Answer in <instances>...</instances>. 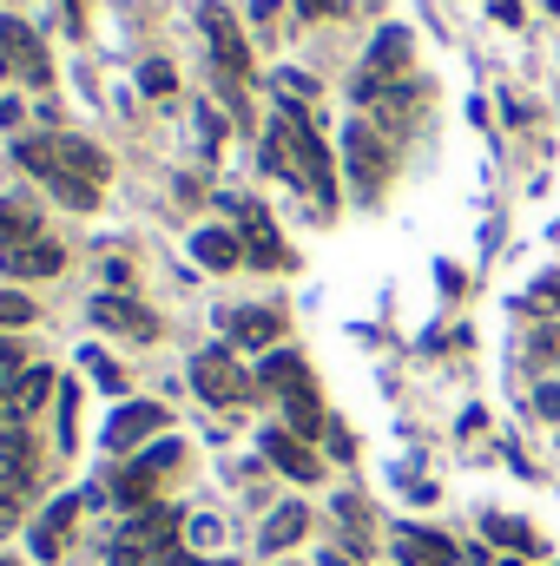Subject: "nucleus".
Segmentation results:
<instances>
[{"instance_id":"nucleus-15","label":"nucleus","mask_w":560,"mask_h":566,"mask_svg":"<svg viewBox=\"0 0 560 566\" xmlns=\"http://www.w3.org/2000/svg\"><path fill=\"white\" fill-rule=\"evenodd\" d=\"M73 514H80V494H60L46 514H40V534H33V547H40V560H53L60 547H66V527H73Z\"/></svg>"},{"instance_id":"nucleus-16","label":"nucleus","mask_w":560,"mask_h":566,"mask_svg":"<svg viewBox=\"0 0 560 566\" xmlns=\"http://www.w3.org/2000/svg\"><path fill=\"white\" fill-rule=\"evenodd\" d=\"M265 454L278 461L283 474H290V481H317V454H310V448H303L297 434H283V428H271V434H265Z\"/></svg>"},{"instance_id":"nucleus-27","label":"nucleus","mask_w":560,"mask_h":566,"mask_svg":"<svg viewBox=\"0 0 560 566\" xmlns=\"http://www.w3.org/2000/svg\"><path fill=\"white\" fill-rule=\"evenodd\" d=\"M535 402H541V416H560V382H548V389H541Z\"/></svg>"},{"instance_id":"nucleus-28","label":"nucleus","mask_w":560,"mask_h":566,"mask_svg":"<svg viewBox=\"0 0 560 566\" xmlns=\"http://www.w3.org/2000/svg\"><path fill=\"white\" fill-rule=\"evenodd\" d=\"M495 13H501L508 27H521V7H515V0H495Z\"/></svg>"},{"instance_id":"nucleus-18","label":"nucleus","mask_w":560,"mask_h":566,"mask_svg":"<svg viewBox=\"0 0 560 566\" xmlns=\"http://www.w3.org/2000/svg\"><path fill=\"white\" fill-rule=\"evenodd\" d=\"M258 382H265V389H278V396H297V389H310V369H303V356L278 349V356H265Z\"/></svg>"},{"instance_id":"nucleus-11","label":"nucleus","mask_w":560,"mask_h":566,"mask_svg":"<svg viewBox=\"0 0 560 566\" xmlns=\"http://www.w3.org/2000/svg\"><path fill=\"white\" fill-rule=\"evenodd\" d=\"M403 66H409V33H403V27H383V33H376V46H370V80H363V99H370L383 80H396Z\"/></svg>"},{"instance_id":"nucleus-13","label":"nucleus","mask_w":560,"mask_h":566,"mask_svg":"<svg viewBox=\"0 0 560 566\" xmlns=\"http://www.w3.org/2000/svg\"><path fill=\"white\" fill-rule=\"evenodd\" d=\"M93 323H100V329H126V336H139V343L158 336L152 310H145V303H126V296H93Z\"/></svg>"},{"instance_id":"nucleus-7","label":"nucleus","mask_w":560,"mask_h":566,"mask_svg":"<svg viewBox=\"0 0 560 566\" xmlns=\"http://www.w3.org/2000/svg\"><path fill=\"white\" fill-rule=\"evenodd\" d=\"M191 382H198L205 402H238V396H245V369L231 363V349H205V356L191 363Z\"/></svg>"},{"instance_id":"nucleus-9","label":"nucleus","mask_w":560,"mask_h":566,"mask_svg":"<svg viewBox=\"0 0 560 566\" xmlns=\"http://www.w3.org/2000/svg\"><path fill=\"white\" fill-rule=\"evenodd\" d=\"M172 461H178V441H158L145 461H133V468H120V474H113V494H120L126 507H139L145 494L158 488V468H172Z\"/></svg>"},{"instance_id":"nucleus-14","label":"nucleus","mask_w":560,"mask_h":566,"mask_svg":"<svg viewBox=\"0 0 560 566\" xmlns=\"http://www.w3.org/2000/svg\"><path fill=\"white\" fill-rule=\"evenodd\" d=\"M396 560L403 566H455V541H442L428 527H403L396 534Z\"/></svg>"},{"instance_id":"nucleus-24","label":"nucleus","mask_w":560,"mask_h":566,"mask_svg":"<svg viewBox=\"0 0 560 566\" xmlns=\"http://www.w3.org/2000/svg\"><path fill=\"white\" fill-rule=\"evenodd\" d=\"M20 323H33V303L13 296V290H0V329H20Z\"/></svg>"},{"instance_id":"nucleus-29","label":"nucleus","mask_w":560,"mask_h":566,"mask_svg":"<svg viewBox=\"0 0 560 566\" xmlns=\"http://www.w3.org/2000/svg\"><path fill=\"white\" fill-rule=\"evenodd\" d=\"M0 534H13V507L7 501H0Z\"/></svg>"},{"instance_id":"nucleus-12","label":"nucleus","mask_w":560,"mask_h":566,"mask_svg":"<svg viewBox=\"0 0 560 566\" xmlns=\"http://www.w3.org/2000/svg\"><path fill=\"white\" fill-rule=\"evenodd\" d=\"M343 145H350V171H356V185L376 191V185L390 178V151H383V139H376L370 126H350V139Z\"/></svg>"},{"instance_id":"nucleus-5","label":"nucleus","mask_w":560,"mask_h":566,"mask_svg":"<svg viewBox=\"0 0 560 566\" xmlns=\"http://www.w3.org/2000/svg\"><path fill=\"white\" fill-rule=\"evenodd\" d=\"M7 66H20L33 86H46V73H53V66H46V46L33 40V27L13 20V13L0 20V73H7Z\"/></svg>"},{"instance_id":"nucleus-26","label":"nucleus","mask_w":560,"mask_h":566,"mask_svg":"<svg viewBox=\"0 0 560 566\" xmlns=\"http://www.w3.org/2000/svg\"><path fill=\"white\" fill-rule=\"evenodd\" d=\"M145 93H172V66H145Z\"/></svg>"},{"instance_id":"nucleus-10","label":"nucleus","mask_w":560,"mask_h":566,"mask_svg":"<svg viewBox=\"0 0 560 566\" xmlns=\"http://www.w3.org/2000/svg\"><path fill=\"white\" fill-rule=\"evenodd\" d=\"M158 428H165V409H158V402H126V409L113 416V428H106V448L126 454V448H139L145 434H158Z\"/></svg>"},{"instance_id":"nucleus-6","label":"nucleus","mask_w":560,"mask_h":566,"mask_svg":"<svg viewBox=\"0 0 560 566\" xmlns=\"http://www.w3.org/2000/svg\"><path fill=\"white\" fill-rule=\"evenodd\" d=\"M0 271L7 277H60L66 271V251L46 244V238H20V244H0Z\"/></svg>"},{"instance_id":"nucleus-19","label":"nucleus","mask_w":560,"mask_h":566,"mask_svg":"<svg viewBox=\"0 0 560 566\" xmlns=\"http://www.w3.org/2000/svg\"><path fill=\"white\" fill-rule=\"evenodd\" d=\"M191 251H198V264H205V271H231V264L245 258V244H238L231 231H198V238H191Z\"/></svg>"},{"instance_id":"nucleus-4","label":"nucleus","mask_w":560,"mask_h":566,"mask_svg":"<svg viewBox=\"0 0 560 566\" xmlns=\"http://www.w3.org/2000/svg\"><path fill=\"white\" fill-rule=\"evenodd\" d=\"M198 20H205V40H211V60L225 66V80L238 86V80H251V53H245V33H238V20L225 13V7H198Z\"/></svg>"},{"instance_id":"nucleus-1","label":"nucleus","mask_w":560,"mask_h":566,"mask_svg":"<svg viewBox=\"0 0 560 566\" xmlns=\"http://www.w3.org/2000/svg\"><path fill=\"white\" fill-rule=\"evenodd\" d=\"M20 165L33 178H46L66 205H93L100 198V178H106V151L86 139H66V133H40V139H20Z\"/></svg>"},{"instance_id":"nucleus-31","label":"nucleus","mask_w":560,"mask_h":566,"mask_svg":"<svg viewBox=\"0 0 560 566\" xmlns=\"http://www.w3.org/2000/svg\"><path fill=\"white\" fill-rule=\"evenodd\" d=\"M0 566H13V560H0Z\"/></svg>"},{"instance_id":"nucleus-3","label":"nucleus","mask_w":560,"mask_h":566,"mask_svg":"<svg viewBox=\"0 0 560 566\" xmlns=\"http://www.w3.org/2000/svg\"><path fill=\"white\" fill-rule=\"evenodd\" d=\"M178 554V514L172 507H145L126 521V534L113 541V566H158Z\"/></svg>"},{"instance_id":"nucleus-23","label":"nucleus","mask_w":560,"mask_h":566,"mask_svg":"<svg viewBox=\"0 0 560 566\" xmlns=\"http://www.w3.org/2000/svg\"><path fill=\"white\" fill-rule=\"evenodd\" d=\"M488 534H495L501 547H515V554H528V547H541V541H535V534H528L521 521H508V514H495V521H488Z\"/></svg>"},{"instance_id":"nucleus-2","label":"nucleus","mask_w":560,"mask_h":566,"mask_svg":"<svg viewBox=\"0 0 560 566\" xmlns=\"http://www.w3.org/2000/svg\"><path fill=\"white\" fill-rule=\"evenodd\" d=\"M265 165H271V171H283L290 185L317 191L323 205L336 198V178H330V151H323V139L310 133V119H303L297 106H283V113H278V126H271V139H265Z\"/></svg>"},{"instance_id":"nucleus-30","label":"nucleus","mask_w":560,"mask_h":566,"mask_svg":"<svg viewBox=\"0 0 560 566\" xmlns=\"http://www.w3.org/2000/svg\"><path fill=\"white\" fill-rule=\"evenodd\" d=\"M501 566H528V560H501Z\"/></svg>"},{"instance_id":"nucleus-21","label":"nucleus","mask_w":560,"mask_h":566,"mask_svg":"<svg viewBox=\"0 0 560 566\" xmlns=\"http://www.w3.org/2000/svg\"><path fill=\"white\" fill-rule=\"evenodd\" d=\"M283 402H290V428H297V434H323V409H317L310 389H297V396H283Z\"/></svg>"},{"instance_id":"nucleus-8","label":"nucleus","mask_w":560,"mask_h":566,"mask_svg":"<svg viewBox=\"0 0 560 566\" xmlns=\"http://www.w3.org/2000/svg\"><path fill=\"white\" fill-rule=\"evenodd\" d=\"M231 211H238V244H245V258H251L258 271H278L283 244H278V231H271V218H265L258 205H231Z\"/></svg>"},{"instance_id":"nucleus-25","label":"nucleus","mask_w":560,"mask_h":566,"mask_svg":"<svg viewBox=\"0 0 560 566\" xmlns=\"http://www.w3.org/2000/svg\"><path fill=\"white\" fill-rule=\"evenodd\" d=\"M343 7H350V0H297V13H303V20H336Z\"/></svg>"},{"instance_id":"nucleus-20","label":"nucleus","mask_w":560,"mask_h":566,"mask_svg":"<svg viewBox=\"0 0 560 566\" xmlns=\"http://www.w3.org/2000/svg\"><path fill=\"white\" fill-rule=\"evenodd\" d=\"M303 527H310V514H303V507H278V514H271V527H265V547L278 554V547H290V541H303Z\"/></svg>"},{"instance_id":"nucleus-22","label":"nucleus","mask_w":560,"mask_h":566,"mask_svg":"<svg viewBox=\"0 0 560 566\" xmlns=\"http://www.w3.org/2000/svg\"><path fill=\"white\" fill-rule=\"evenodd\" d=\"M20 238H40V218H27L20 205H0V244H20Z\"/></svg>"},{"instance_id":"nucleus-17","label":"nucleus","mask_w":560,"mask_h":566,"mask_svg":"<svg viewBox=\"0 0 560 566\" xmlns=\"http://www.w3.org/2000/svg\"><path fill=\"white\" fill-rule=\"evenodd\" d=\"M278 329H283L278 310H231V343H245V349L278 343Z\"/></svg>"}]
</instances>
